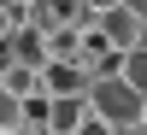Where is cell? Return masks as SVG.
<instances>
[{"label": "cell", "mask_w": 147, "mask_h": 135, "mask_svg": "<svg viewBox=\"0 0 147 135\" xmlns=\"http://www.w3.org/2000/svg\"><path fill=\"white\" fill-rule=\"evenodd\" d=\"M18 129H24V100L0 88V135H18Z\"/></svg>", "instance_id": "52a82bcc"}, {"label": "cell", "mask_w": 147, "mask_h": 135, "mask_svg": "<svg viewBox=\"0 0 147 135\" xmlns=\"http://www.w3.org/2000/svg\"><path fill=\"white\" fill-rule=\"evenodd\" d=\"M88 6L100 12V18H106V12H118V6H124V0H88Z\"/></svg>", "instance_id": "9c48e42d"}, {"label": "cell", "mask_w": 147, "mask_h": 135, "mask_svg": "<svg viewBox=\"0 0 147 135\" xmlns=\"http://www.w3.org/2000/svg\"><path fill=\"white\" fill-rule=\"evenodd\" d=\"M100 35H106V47H118V53H136V47H147V18L124 0L118 12L100 18Z\"/></svg>", "instance_id": "7a4b0ae2"}, {"label": "cell", "mask_w": 147, "mask_h": 135, "mask_svg": "<svg viewBox=\"0 0 147 135\" xmlns=\"http://www.w3.org/2000/svg\"><path fill=\"white\" fill-rule=\"evenodd\" d=\"M88 106L106 118V124H118V129H136V124H147V100H141L136 88H129L124 77H112V82H94Z\"/></svg>", "instance_id": "6da1fadb"}, {"label": "cell", "mask_w": 147, "mask_h": 135, "mask_svg": "<svg viewBox=\"0 0 147 135\" xmlns=\"http://www.w3.org/2000/svg\"><path fill=\"white\" fill-rule=\"evenodd\" d=\"M77 135H118V124H106V118H100V112H94V118H88V124H82Z\"/></svg>", "instance_id": "ba28073f"}, {"label": "cell", "mask_w": 147, "mask_h": 135, "mask_svg": "<svg viewBox=\"0 0 147 135\" xmlns=\"http://www.w3.org/2000/svg\"><path fill=\"white\" fill-rule=\"evenodd\" d=\"M12 53H18V65H35V71H47V65H53L47 35H35V30H12Z\"/></svg>", "instance_id": "277c9868"}, {"label": "cell", "mask_w": 147, "mask_h": 135, "mask_svg": "<svg viewBox=\"0 0 147 135\" xmlns=\"http://www.w3.org/2000/svg\"><path fill=\"white\" fill-rule=\"evenodd\" d=\"M82 47H88V35H82V30H71V24H59V30L47 35V53H53V59H65V65H77V59H82Z\"/></svg>", "instance_id": "5b68a950"}, {"label": "cell", "mask_w": 147, "mask_h": 135, "mask_svg": "<svg viewBox=\"0 0 147 135\" xmlns=\"http://www.w3.org/2000/svg\"><path fill=\"white\" fill-rule=\"evenodd\" d=\"M124 82L147 100V47H136V53H124Z\"/></svg>", "instance_id": "8992f818"}, {"label": "cell", "mask_w": 147, "mask_h": 135, "mask_svg": "<svg viewBox=\"0 0 147 135\" xmlns=\"http://www.w3.org/2000/svg\"><path fill=\"white\" fill-rule=\"evenodd\" d=\"M118 135H147V124H136V129H118Z\"/></svg>", "instance_id": "30bf717a"}, {"label": "cell", "mask_w": 147, "mask_h": 135, "mask_svg": "<svg viewBox=\"0 0 147 135\" xmlns=\"http://www.w3.org/2000/svg\"><path fill=\"white\" fill-rule=\"evenodd\" d=\"M47 94H53V100H88V94H94V77L82 65L53 59V65H47Z\"/></svg>", "instance_id": "3957f363"}]
</instances>
